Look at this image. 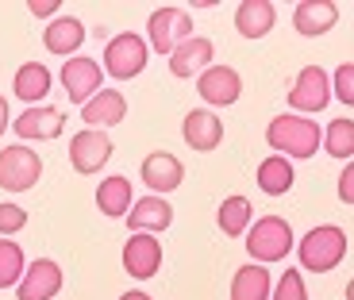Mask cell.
<instances>
[{"mask_svg": "<svg viewBox=\"0 0 354 300\" xmlns=\"http://www.w3.org/2000/svg\"><path fill=\"white\" fill-rule=\"evenodd\" d=\"M266 142L289 162H304L319 154V142H324V127L312 120V115H292L281 112L266 124Z\"/></svg>", "mask_w": 354, "mask_h": 300, "instance_id": "cell-1", "label": "cell"}, {"mask_svg": "<svg viewBox=\"0 0 354 300\" xmlns=\"http://www.w3.org/2000/svg\"><path fill=\"white\" fill-rule=\"evenodd\" d=\"M346 258V231L339 223H319L297 243V262L308 274H331Z\"/></svg>", "mask_w": 354, "mask_h": 300, "instance_id": "cell-2", "label": "cell"}, {"mask_svg": "<svg viewBox=\"0 0 354 300\" xmlns=\"http://www.w3.org/2000/svg\"><path fill=\"white\" fill-rule=\"evenodd\" d=\"M292 250V227L285 216H262L247 227V254L250 262L266 265V262H281Z\"/></svg>", "mask_w": 354, "mask_h": 300, "instance_id": "cell-3", "label": "cell"}, {"mask_svg": "<svg viewBox=\"0 0 354 300\" xmlns=\"http://www.w3.org/2000/svg\"><path fill=\"white\" fill-rule=\"evenodd\" d=\"M147 58H151L147 39H142L139 31H120V35L108 39L100 70H104L108 77H115V81H131V77H139V73L147 70Z\"/></svg>", "mask_w": 354, "mask_h": 300, "instance_id": "cell-4", "label": "cell"}, {"mask_svg": "<svg viewBox=\"0 0 354 300\" xmlns=\"http://www.w3.org/2000/svg\"><path fill=\"white\" fill-rule=\"evenodd\" d=\"M185 39H193V16H189L185 8L162 4V8L151 12V19H147V46H151V50H158L169 58Z\"/></svg>", "mask_w": 354, "mask_h": 300, "instance_id": "cell-5", "label": "cell"}, {"mask_svg": "<svg viewBox=\"0 0 354 300\" xmlns=\"http://www.w3.org/2000/svg\"><path fill=\"white\" fill-rule=\"evenodd\" d=\"M39 177H43V158L27 142H12L0 150V189L4 193H27L39 185Z\"/></svg>", "mask_w": 354, "mask_h": 300, "instance_id": "cell-6", "label": "cell"}, {"mask_svg": "<svg viewBox=\"0 0 354 300\" xmlns=\"http://www.w3.org/2000/svg\"><path fill=\"white\" fill-rule=\"evenodd\" d=\"M285 100H289L292 115L324 112V108L331 104V73L324 70V66H304V70L297 73V81H292V88H289Z\"/></svg>", "mask_w": 354, "mask_h": 300, "instance_id": "cell-7", "label": "cell"}, {"mask_svg": "<svg viewBox=\"0 0 354 300\" xmlns=\"http://www.w3.org/2000/svg\"><path fill=\"white\" fill-rule=\"evenodd\" d=\"M62 88L66 97L73 100V104H85V100H93L104 88V70H100L97 58H88V54H73V58H66L62 66Z\"/></svg>", "mask_w": 354, "mask_h": 300, "instance_id": "cell-8", "label": "cell"}, {"mask_svg": "<svg viewBox=\"0 0 354 300\" xmlns=\"http://www.w3.org/2000/svg\"><path fill=\"white\" fill-rule=\"evenodd\" d=\"M196 93L208 108H231L243 97V77L235 66H208V70L196 77Z\"/></svg>", "mask_w": 354, "mask_h": 300, "instance_id": "cell-9", "label": "cell"}, {"mask_svg": "<svg viewBox=\"0 0 354 300\" xmlns=\"http://www.w3.org/2000/svg\"><path fill=\"white\" fill-rule=\"evenodd\" d=\"M62 265L54 258H35V262H27L24 277H19L16 300H54L62 292Z\"/></svg>", "mask_w": 354, "mask_h": 300, "instance_id": "cell-10", "label": "cell"}, {"mask_svg": "<svg viewBox=\"0 0 354 300\" xmlns=\"http://www.w3.org/2000/svg\"><path fill=\"white\" fill-rule=\"evenodd\" d=\"M115 154V142L108 139V131H77L70 139V166L77 169V174H100V169L108 166V158Z\"/></svg>", "mask_w": 354, "mask_h": 300, "instance_id": "cell-11", "label": "cell"}, {"mask_svg": "<svg viewBox=\"0 0 354 300\" xmlns=\"http://www.w3.org/2000/svg\"><path fill=\"white\" fill-rule=\"evenodd\" d=\"M139 177L154 196H166V193H174V189H181L185 166H181V158L169 154V150H151V154L142 158V166H139Z\"/></svg>", "mask_w": 354, "mask_h": 300, "instance_id": "cell-12", "label": "cell"}, {"mask_svg": "<svg viewBox=\"0 0 354 300\" xmlns=\"http://www.w3.org/2000/svg\"><path fill=\"white\" fill-rule=\"evenodd\" d=\"M181 139H185L189 150L208 154V150H216L223 142V120L212 108H193V112L181 120Z\"/></svg>", "mask_w": 354, "mask_h": 300, "instance_id": "cell-13", "label": "cell"}, {"mask_svg": "<svg viewBox=\"0 0 354 300\" xmlns=\"http://www.w3.org/2000/svg\"><path fill=\"white\" fill-rule=\"evenodd\" d=\"M124 270L135 281H151L162 270V243L158 235H127L124 243Z\"/></svg>", "mask_w": 354, "mask_h": 300, "instance_id": "cell-14", "label": "cell"}, {"mask_svg": "<svg viewBox=\"0 0 354 300\" xmlns=\"http://www.w3.org/2000/svg\"><path fill=\"white\" fill-rule=\"evenodd\" d=\"M169 223H174V204L154 193L139 196L131 204V212H127V231L131 235H158V231H169Z\"/></svg>", "mask_w": 354, "mask_h": 300, "instance_id": "cell-15", "label": "cell"}, {"mask_svg": "<svg viewBox=\"0 0 354 300\" xmlns=\"http://www.w3.org/2000/svg\"><path fill=\"white\" fill-rule=\"evenodd\" d=\"M66 131V112L62 108H24L16 115V135L19 139H31V142H50Z\"/></svg>", "mask_w": 354, "mask_h": 300, "instance_id": "cell-16", "label": "cell"}, {"mask_svg": "<svg viewBox=\"0 0 354 300\" xmlns=\"http://www.w3.org/2000/svg\"><path fill=\"white\" fill-rule=\"evenodd\" d=\"M124 115H127V97L120 88H100L93 100L81 104V120H85L88 131H108V127L124 124Z\"/></svg>", "mask_w": 354, "mask_h": 300, "instance_id": "cell-17", "label": "cell"}, {"mask_svg": "<svg viewBox=\"0 0 354 300\" xmlns=\"http://www.w3.org/2000/svg\"><path fill=\"white\" fill-rule=\"evenodd\" d=\"M212 58H216L212 39L193 35V39H185V43L169 54V73H174V77H201V73L212 66Z\"/></svg>", "mask_w": 354, "mask_h": 300, "instance_id": "cell-18", "label": "cell"}, {"mask_svg": "<svg viewBox=\"0 0 354 300\" xmlns=\"http://www.w3.org/2000/svg\"><path fill=\"white\" fill-rule=\"evenodd\" d=\"M335 24H339V4H331V0H301V4L292 8V27H297V35H304V39L328 35Z\"/></svg>", "mask_w": 354, "mask_h": 300, "instance_id": "cell-19", "label": "cell"}, {"mask_svg": "<svg viewBox=\"0 0 354 300\" xmlns=\"http://www.w3.org/2000/svg\"><path fill=\"white\" fill-rule=\"evenodd\" d=\"M81 43H85V24L77 16H54L43 31V46L58 58H73L81 54Z\"/></svg>", "mask_w": 354, "mask_h": 300, "instance_id": "cell-20", "label": "cell"}, {"mask_svg": "<svg viewBox=\"0 0 354 300\" xmlns=\"http://www.w3.org/2000/svg\"><path fill=\"white\" fill-rule=\"evenodd\" d=\"M50 85H54V73L46 70L43 62H24L16 70V77H12V93H16V100H24V104H43L46 97H50Z\"/></svg>", "mask_w": 354, "mask_h": 300, "instance_id": "cell-21", "label": "cell"}, {"mask_svg": "<svg viewBox=\"0 0 354 300\" xmlns=\"http://www.w3.org/2000/svg\"><path fill=\"white\" fill-rule=\"evenodd\" d=\"M277 24V8L270 0H243L235 8V31L243 39H266Z\"/></svg>", "mask_w": 354, "mask_h": 300, "instance_id": "cell-22", "label": "cell"}, {"mask_svg": "<svg viewBox=\"0 0 354 300\" xmlns=\"http://www.w3.org/2000/svg\"><path fill=\"white\" fill-rule=\"evenodd\" d=\"M131 204H135V189H131L127 177L112 174V177H104V181L97 185V208L108 216V220H127Z\"/></svg>", "mask_w": 354, "mask_h": 300, "instance_id": "cell-23", "label": "cell"}, {"mask_svg": "<svg viewBox=\"0 0 354 300\" xmlns=\"http://www.w3.org/2000/svg\"><path fill=\"white\" fill-rule=\"evenodd\" d=\"M274 292V277L258 262H243L231 277V300H270Z\"/></svg>", "mask_w": 354, "mask_h": 300, "instance_id": "cell-24", "label": "cell"}, {"mask_svg": "<svg viewBox=\"0 0 354 300\" xmlns=\"http://www.w3.org/2000/svg\"><path fill=\"white\" fill-rule=\"evenodd\" d=\"M258 189H262L266 196H285L292 189V181H297V169H292L289 158H281V154H270V158L258 162V174H254Z\"/></svg>", "mask_w": 354, "mask_h": 300, "instance_id": "cell-25", "label": "cell"}, {"mask_svg": "<svg viewBox=\"0 0 354 300\" xmlns=\"http://www.w3.org/2000/svg\"><path fill=\"white\" fill-rule=\"evenodd\" d=\"M254 223V208H250L247 196H227V200H220V208H216V227L223 231L227 238H239L247 235V227Z\"/></svg>", "mask_w": 354, "mask_h": 300, "instance_id": "cell-26", "label": "cell"}, {"mask_svg": "<svg viewBox=\"0 0 354 300\" xmlns=\"http://www.w3.org/2000/svg\"><path fill=\"white\" fill-rule=\"evenodd\" d=\"M319 147L328 150L331 158L351 162L354 158V120L351 115H335V120L324 127V142H319Z\"/></svg>", "mask_w": 354, "mask_h": 300, "instance_id": "cell-27", "label": "cell"}, {"mask_svg": "<svg viewBox=\"0 0 354 300\" xmlns=\"http://www.w3.org/2000/svg\"><path fill=\"white\" fill-rule=\"evenodd\" d=\"M24 270H27L24 247L16 238H0V289H16Z\"/></svg>", "mask_w": 354, "mask_h": 300, "instance_id": "cell-28", "label": "cell"}, {"mask_svg": "<svg viewBox=\"0 0 354 300\" xmlns=\"http://www.w3.org/2000/svg\"><path fill=\"white\" fill-rule=\"evenodd\" d=\"M270 300H308V289H304V274H301V270H285V274L274 281Z\"/></svg>", "mask_w": 354, "mask_h": 300, "instance_id": "cell-29", "label": "cell"}, {"mask_svg": "<svg viewBox=\"0 0 354 300\" xmlns=\"http://www.w3.org/2000/svg\"><path fill=\"white\" fill-rule=\"evenodd\" d=\"M331 97H335L339 104L354 108V62H343L331 73Z\"/></svg>", "mask_w": 354, "mask_h": 300, "instance_id": "cell-30", "label": "cell"}, {"mask_svg": "<svg viewBox=\"0 0 354 300\" xmlns=\"http://www.w3.org/2000/svg\"><path fill=\"white\" fill-rule=\"evenodd\" d=\"M27 227V212L16 200H0V238H12L16 231Z\"/></svg>", "mask_w": 354, "mask_h": 300, "instance_id": "cell-31", "label": "cell"}, {"mask_svg": "<svg viewBox=\"0 0 354 300\" xmlns=\"http://www.w3.org/2000/svg\"><path fill=\"white\" fill-rule=\"evenodd\" d=\"M335 189H339V200L354 208V158L346 162L343 169H339V185H335Z\"/></svg>", "mask_w": 354, "mask_h": 300, "instance_id": "cell-32", "label": "cell"}, {"mask_svg": "<svg viewBox=\"0 0 354 300\" xmlns=\"http://www.w3.org/2000/svg\"><path fill=\"white\" fill-rule=\"evenodd\" d=\"M62 8V4H58V0H31V4H27V12H35V16H54V12Z\"/></svg>", "mask_w": 354, "mask_h": 300, "instance_id": "cell-33", "label": "cell"}, {"mask_svg": "<svg viewBox=\"0 0 354 300\" xmlns=\"http://www.w3.org/2000/svg\"><path fill=\"white\" fill-rule=\"evenodd\" d=\"M12 127V112H8V97H4V93H0V135L8 131Z\"/></svg>", "mask_w": 354, "mask_h": 300, "instance_id": "cell-34", "label": "cell"}, {"mask_svg": "<svg viewBox=\"0 0 354 300\" xmlns=\"http://www.w3.org/2000/svg\"><path fill=\"white\" fill-rule=\"evenodd\" d=\"M120 300H151V297H147V292H139V289H135V292H124V297H120Z\"/></svg>", "mask_w": 354, "mask_h": 300, "instance_id": "cell-35", "label": "cell"}, {"mask_svg": "<svg viewBox=\"0 0 354 300\" xmlns=\"http://www.w3.org/2000/svg\"><path fill=\"white\" fill-rule=\"evenodd\" d=\"M343 292H346V300H354V277L346 281V289H343Z\"/></svg>", "mask_w": 354, "mask_h": 300, "instance_id": "cell-36", "label": "cell"}]
</instances>
